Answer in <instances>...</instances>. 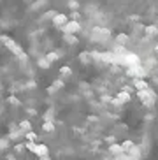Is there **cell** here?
Returning <instances> with one entry per match:
<instances>
[{
    "label": "cell",
    "mask_w": 158,
    "mask_h": 160,
    "mask_svg": "<svg viewBox=\"0 0 158 160\" xmlns=\"http://www.w3.org/2000/svg\"><path fill=\"white\" fill-rule=\"evenodd\" d=\"M137 97L142 100V104H144L146 108H153L155 100H156V93L151 92L149 88L148 90H139V92H137Z\"/></svg>",
    "instance_id": "obj_1"
},
{
    "label": "cell",
    "mask_w": 158,
    "mask_h": 160,
    "mask_svg": "<svg viewBox=\"0 0 158 160\" xmlns=\"http://www.w3.org/2000/svg\"><path fill=\"white\" fill-rule=\"evenodd\" d=\"M0 41H2V42H4L5 46L9 48V49L14 53V55H16V57H19V58H23V60H27V55L23 53V49H21V48H19L18 44L14 42L12 39H9L7 35H2V37H0Z\"/></svg>",
    "instance_id": "obj_2"
},
{
    "label": "cell",
    "mask_w": 158,
    "mask_h": 160,
    "mask_svg": "<svg viewBox=\"0 0 158 160\" xmlns=\"http://www.w3.org/2000/svg\"><path fill=\"white\" fill-rule=\"evenodd\" d=\"M91 37L93 41H97V42H102V41H107L109 39V35H111V32L107 28H100V27H95V28L91 30Z\"/></svg>",
    "instance_id": "obj_3"
},
{
    "label": "cell",
    "mask_w": 158,
    "mask_h": 160,
    "mask_svg": "<svg viewBox=\"0 0 158 160\" xmlns=\"http://www.w3.org/2000/svg\"><path fill=\"white\" fill-rule=\"evenodd\" d=\"M123 63H125V65H130V67L141 65V58H139V55H135V53H126L125 57H123Z\"/></svg>",
    "instance_id": "obj_4"
},
{
    "label": "cell",
    "mask_w": 158,
    "mask_h": 160,
    "mask_svg": "<svg viewBox=\"0 0 158 160\" xmlns=\"http://www.w3.org/2000/svg\"><path fill=\"white\" fill-rule=\"evenodd\" d=\"M81 30V25L77 23V21H69V23L63 27V32L65 33H76V32H79Z\"/></svg>",
    "instance_id": "obj_5"
},
{
    "label": "cell",
    "mask_w": 158,
    "mask_h": 160,
    "mask_svg": "<svg viewBox=\"0 0 158 160\" xmlns=\"http://www.w3.org/2000/svg\"><path fill=\"white\" fill-rule=\"evenodd\" d=\"M128 74H130V76H137V78L142 79V78L146 76V71L141 65H135V67H130V69H128Z\"/></svg>",
    "instance_id": "obj_6"
},
{
    "label": "cell",
    "mask_w": 158,
    "mask_h": 160,
    "mask_svg": "<svg viewBox=\"0 0 158 160\" xmlns=\"http://www.w3.org/2000/svg\"><path fill=\"white\" fill-rule=\"evenodd\" d=\"M128 158L130 160H141V150L137 146H132L130 151H128Z\"/></svg>",
    "instance_id": "obj_7"
},
{
    "label": "cell",
    "mask_w": 158,
    "mask_h": 160,
    "mask_svg": "<svg viewBox=\"0 0 158 160\" xmlns=\"http://www.w3.org/2000/svg\"><path fill=\"white\" fill-rule=\"evenodd\" d=\"M53 23H55L56 27H65L67 25V16L65 14H56L55 19H53Z\"/></svg>",
    "instance_id": "obj_8"
},
{
    "label": "cell",
    "mask_w": 158,
    "mask_h": 160,
    "mask_svg": "<svg viewBox=\"0 0 158 160\" xmlns=\"http://www.w3.org/2000/svg\"><path fill=\"white\" fill-rule=\"evenodd\" d=\"M109 151H111L114 157H120V155H123L125 151H123V148H121V144H111L109 146Z\"/></svg>",
    "instance_id": "obj_9"
},
{
    "label": "cell",
    "mask_w": 158,
    "mask_h": 160,
    "mask_svg": "<svg viewBox=\"0 0 158 160\" xmlns=\"http://www.w3.org/2000/svg\"><path fill=\"white\" fill-rule=\"evenodd\" d=\"M134 86H135L137 90H148V88H149L148 83H146L144 79H135V81H134Z\"/></svg>",
    "instance_id": "obj_10"
},
{
    "label": "cell",
    "mask_w": 158,
    "mask_h": 160,
    "mask_svg": "<svg viewBox=\"0 0 158 160\" xmlns=\"http://www.w3.org/2000/svg\"><path fill=\"white\" fill-rule=\"evenodd\" d=\"M79 60L83 62V63H90V60H93V57L90 53H81V55H79Z\"/></svg>",
    "instance_id": "obj_11"
},
{
    "label": "cell",
    "mask_w": 158,
    "mask_h": 160,
    "mask_svg": "<svg viewBox=\"0 0 158 160\" xmlns=\"http://www.w3.org/2000/svg\"><path fill=\"white\" fill-rule=\"evenodd\" d=\"M19 130H25V132H32V125H30V122H21L19 123Z\"/></svg>",
    "instance_id": "obj_12"
},
{
    "label": "cell",
    "mask_w": 158,
    "mask_h": 160,
    "mask_svg": "<svg viewBox=\"0 0 158 160\" xmlns=\"http://www.w3.org/2000/svg\"><path fill=\"white\" fill-rule=\"evenodd\" d=\"M126 41H128V37H126V33H120V35H116V42L120 44V46L126 44Z\"/></svg>",
    "instance_id": "obj_13"
},
{
    "label": "cell",
    "mask_w": 158,
    "mask_h": 160,
    "mask_svg": "<svg viewBox=\"0 0 158 160\" xmlns=\"http://www.w3.org/2000/svg\"><path fill=\"white\" fill-rule=\"evenodd\" d=\"M146 33H148V37H155V35L158 33V28L155 27V25H151V27H148V28H146Z\"/></svg>",
    "instance_id": "obj_14"
},
{
    "label": "cell",
    "mask_w": 158,
    "mask_h": 160,
    "mask_svg": "<svg viewBox=\"0 0 158 160\" xmlns=\"http://www.w3.org/2000/svg\"><path fill=\"white\" fill-rule=\"evenodd\" d=\"M132 146H135L132 141H123V142H121V148H123V151H125V153H128V151H130Z\"/></svg>",
    "instance_id": "obj_15"
},
{
    "label": "cell",
    "mask_w": 158,
    "mask_h": 160,
    "mask_svg": "<svg viewBox=\"0 0 158 160\" xmlns=\"http://www.w3.org/2000/svg\"><path fill=\"white\" fill-rule=\"evenodd\" d=\"M118 99H120L121 102H128V100H130V93H128V92H120Z\"/></svg>",
    "instance_id": "obj_16"
},
{
    "label": "cell",
    "mask_w": 158,
    "mask_h": 160,
    "mask_svg": "<svg viewBox=\"0 0 158 160\" xmlns=\"http://www.w3.org/2000/svg\"><path fill=\"white\" fill-rule=\"evenodd\" d=\"M63 39H65L67 42H70V44H76V42H77V39H76L74 33H65V35H63Z\"/></svg>",
    "instance_id": "obj_17"
},
{
    "label": "cell",
    "mask_w": 158,
    "mask_h": 160,
    "mask_svg": "<svg viewBox=\"0 0 158 160\" xmlns=\"http://www.w3.org/2000/svg\"><path fill=\"white\" fill-rule=\"evenodd\" d=\"M42 128H44V132H55V125H53V122H46L44 125H42Z\"/></svg>",
    "instance_id": "obj_18"
},
{
    "label": "cell",
    "mask_w": 158,
    "mask_h": 160,
    "mask_svg": "<svg viewBox=\"0 0 158 160\" xmlns=\"http://www.w3.org/2000/svg\"><path fill=\"white\" fill-rule=\"evenodd\" d=\"M39 65H41L42 69H49V65H51V62L47 60V58H42V60L39 62Z\"/></svg>",
    "instance_id": "obj_19"
},
{
    "label": "cell",
    "mask_w": 158,
    "mask_h": 160,
    "mask_svg": "<svg viewBox=\"0 0 158 160\" xmlns=\"http://www.w3.org/2000/svg\"><path fill=\"white\" fill-rule=\"evenodd\" d=\"M60 74H62V76H65V78H69V76L72 74V71H70L69 67H62V69H60Z\"/></svg>",
    "instance_id": "obj_20"
},
{
    "label": "cell",
    "mask_w": 158,
    "mask_h": 160,
    "mask_svg": "<svg viewBox=\"0 0 158 160\" xmlns=\"http://www.w3.org/2000/svg\"><path fill=\"white\" fill-rule=\"evenodd\" d=\"M19 136H21V132H19V130H14L12 134H11V136H9V139H18Z\"/></svg>",
    "instance_id": "obj_21"
},
{
    "label": "cell",
    "mask_w": 158,
    "mask_h": 160,
    "mask_svg": "<svg viewBox=\"0 0 158 160\" xmlns=\"http://www.w3.org/2000/svg\"><path fill=\"white\" fill-rule=\"evenodd\" d=\"M47 60H49V62H55L56 60V58H58V55H56V53H49V55H47Z\"/></svg>",
    "instance_id": "obj_22"
},
{
    "label": "cell",
    "mask_w": 158,
    "mask_h": 160,
    "mask_svg": "<svg viewBox=\"0 0 158 160\" xmlns=\"http://www.w3.org/2000/svg\"><path fill=\"white\" fill-rule=\"evenodd\" d=\"M35 137H37V136H35L33 132H27V139H28V141H35Z\"/></svg>",
    "instance_id": "obj_23"
},
{
    "label": "cell",
    "mask_w": 158,
    "mask_h": 160,
    "mask_svg": "<svg viewBox=\"0 0 158 160\" xmlns=\"http://www.w3.org/2000/svg\"><path fill=\"white\" fill-rule=\"evenodd\" d=\"M9 102L12 104V106H18V104H19V100L16 99V97H9Z\"/></svg>",
    "instance_id": "obj_24"
},
{
    "label": "cell",
    "mask_w": 158,
    "mask_h": 160,
    "mask_svg": "<svg viewBox=\"0 0 158 160\" xmlns=\"http://www.w3.org/2000/svg\"><path fill=\"white\" fill-rule=\"evenodd\" d=\"M55 88H62V86H63V83H62V81H55Z\"/></svg>",
    "instance_id": "obj_25"
},
{
    "label": "cell",
    "mask_w": 158,
    "mask_h": 160,
    "mask_svg": "<svg viewBox=\"0 0 158 160\" xmlns=\"http://www.w3.org/2000/svg\"><path fill=\"white\" fill-rule=\"evenodd\" d=\"M118 160H130V158H128V155H125V153H123V155L118 157Z\"/></svg>",
    "instance_id": "obj_26"
},
{
    "label": "cell",
    "mask_w": 158,
    "mask_h": 160,
    "mask_svg": "<svg viewBox=\"0 0 158 160\" xmlns=\"http://www.w3.org/2000/svg\"><path fill=\"white\" fill-rule=\"evenodd\" d=\"M23 148H25L23 144H18V146H16V151H21V150H23Z\"/></svg>",
    "instance_id": "obj_27"
},
{
    "label": "cell",
    "mask_w": 158,
    "mask_h": 160,
    "mask_svg": "<svg viewBox=\"0 0 158 160\" xmlns=\"http://www.w3.org/2000/svg\"><path fill=\"white\" fill-rule=\"evenodd\" d=\"M42 160H49V158H47V155H46V157H42Z\"/></svg>",
    "instance_id": "obj_28"
},
{
    "label": "cell",
    "mask_w": 158,
    "mask_h": 160,
    "mask_svg": "<svg viewBox=\"0 0 158 160\" xmlns=\"http://www.w3.org/2000/svg\"><path fill=\"white\" fill-rule=\"evenodd\" d=\"M156 51H158V46H156Z\"/></svg>",
    "instance_id": "obj_29"
},
{
    "label": "cell",
    "mask_w": 158,
    "mask_h": 160,
    "mask_svg": "<svg viewBox=\"0 0 158 160\" xmlns=\"http://www.w3.org/2000/svg\"><path fill=\"white\" fill-rule=\"evenodd\" d=\"M9 160H14V158H9Z\"/></svg>",
    "instance_id": "obj_30"
}]
</instances>
